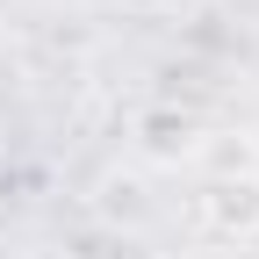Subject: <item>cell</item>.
I'll return each mask as SVG.
<instances>
[{"mask_svg": "<svg viewBox=\"0 0 259 259\" xmlns=\"http://www.w3.org/2000/svg\"><path fill=\"white\" fill-rule=\"evenodd\" d=\"M202 209H209L216 231H259V173H223V180H209Z\"/></svg>", "mask_w": 259, "mask_h": 259, "instance_id": "6da1fadb", "label": "cell"}]
</instances>
